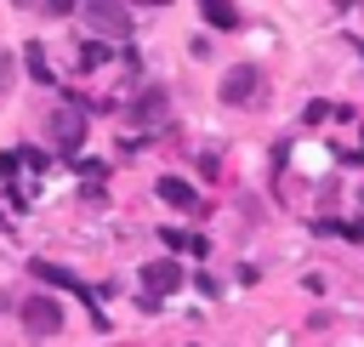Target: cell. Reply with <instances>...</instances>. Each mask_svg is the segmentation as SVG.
Returning <instances> with one entry per match:
<instances>
[{"instance_id": "cell-1", "label": "cell", "mask_w": 364, "mask_h": 347, "mask_svg": "<svg viewBox=\"0 0 364 347\" xmlns=\"http://www.w3.org/2000/svg\"><path fill=\"white\" fill-rule=\"evenodd\" d=\"M23 330H28V336H57V330H63L57 296H23Z\"/></svg>"}, {"instance_id": "cell-2", "label": "cell", "mask_w": 364, "mask_h": 347, "mask_svg": "<svg viewBox=\"0 0 364 347\" xmlns=\"http://www.w3.org/2000/svg\"><path fill=\"white\" fill-rule=\"evenodd\" d=\"M80 17H91V28H97V34H114V40H125V34H131V11H125V6L85 0V6H80Z\"/></svg>"}, {"instance_id": "cell-3", "label": "cell", "mask_w": 364, "mask_h": 347, "mask_svg": "<svg viewBox=\"0 0 364 347\" xmlns=\"http://www.w3.org/2000/svg\"><path fill=\"white\" fill-rule=\"evenodd\" d=\"M34 279H46V284H57V290H68V296H80L91 313H97V296H91V284L80 279V273H68V267H57V262H34Z\"/></svg>"}, {"instance_id": "cell-4", "label": "cell", "mask_w": 364, "mask_h": 347, "mask_svg": "<svg viewBox=\"0 0 364 347\" xmlns=\"http://www.w3.org/2000/svg\"><path fill=\"white\" fill-rule=\"evenodd\" d=\"M256 91H262V74H256L250 63H239V68L222 74V102H250Z\"/></svg>"}, {"instance_id": "cell-5", "label": "cell", "mask_w": 364, "mask_h": 347, "mask_svg": "<svg viewBox=\"0 0 364 347\" xmlns=\"http://www.w3.org/2000/svg\"><path fill=\"white\" fill-rule=\"evenodd\" d=\"M51 137H57V148H63V154H74V148L85 142V114H80V108L51 114Z\"/></svg>"}, {"instance_id": "cell-6", "label": "cell", "mask_w": 364, "mask_h": 347, "mask_svg": "<svg viewBox=\"0 0 364 347\" xmlns=\"http://www.w3.org/2000/svg\"><path fill=\"white\" fill-rule=\"evenodd\" d=\"M159 199H165V205H176V210H188V216H193V210H205V199H199V193H193V182H182V176H159Z\"/></svg>"}, {"instance_id": "cell-7", "label": "cell", "mask_w": 364, "mask_h": 347, "mask_svg": "<svg viewBox=\"0 0 364 347\" xmlns=\"http://www.w3.org/2000/svg\"><path fill=\"white\" fill-rule=\"evenodd\" d=\"M142 284H148V296L159 301V296H171V290L182 284V267H176V262H148V267H142Z\"/></svg>"}, {"instance_id": "cell-8", "label": "cell", "mask_w": 364, "mask_h": 347, "mask_svg": "<svg viewBox=\"0 0 364 347\" xmlns=\"http://www.w3.org/2000/svg\"><path fill=\"white\" fill-rule=\"evenodd\" d=\"M199 17H205L210 28H239V23H245V17H239V6H228V0H205V6H199Z\"/></svg>"}, {"instance_id": "cell-9", "label": "cell", "mask_w": 364, "mask_h": 347, "mask_svg": "<svg viewBox=\"0 0 364 347\" xmlns=\"http://www.w3.org/2000/svg\"><path fill=\"white\" fill-rule=\"evenodd\" d=\"M318 233H341V239H364V222H318Z\"/></svg>"}, {"instance_id": "cell-10", "label": "cell", "mask_w": 364, "mask_h": 347, "mask_svg": "<svg viewBox=\"0 0 364 347\" xmlns=\"http://www.w3.org/2000/svg\"><path fill=\"white\" fill-rule=\"evenodd\" d=\"M159 239H165V245H182V250H205V245H199V239H188V233H176V228H165V233H159Z\"/></svg>"}, {"instance_id": "cell-11", "label": "cell", "mask_w": 364, "mask_h": 347, "mask_svg": "<svg viewBox=\"0 0 364 347\" xmlns=\"http://www.w3.org/2000/svg\"><path fill=\"white\" fill-rule=\"evenodd\" d=\"M347 165H364V148H358V154H347Z\"/></svg>"}, {"instance_id": "cell-12", "label": "cell", "mask_w": 364, "mask_h": 347, "mask_svg": "<svg viewBox=\"0 0 364 347\" xmlns=\"http://www.w3.org/2000/svg\"><path fill=\"white\" fill-rule=\"evenodd\" d=\"M0 313H6V296H0Z\"/></svg>"}, {"instance_id": "cell-13", "label": "cell", "mask_w": 364, "mask_h": 347, "mask_svg": "<svg viewBox=\"0 0 364 347\" xmlns=\"http://www.w3.org/2000/svg\"><path fill=\"white\" fill-rule=\"evenodd\" d=\"M358 199H364V188H358Z\"/></svg>"}]
</instances>
